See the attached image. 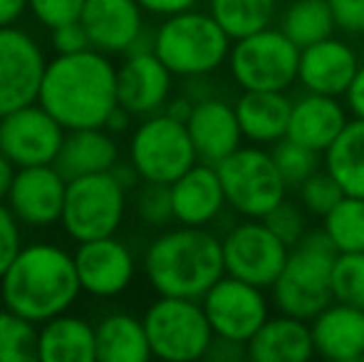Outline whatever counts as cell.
<instances>
[{
    "mask_svg": "<svg viewBox=\"0 0 364 362\" xmlns=\"http://www.w3.org/2000/svg\"><path fill=\"white\" fill-rule=\"evenodd\" d=\"M38 102L65 127H105L117 100V68L109 55L90 48L73 55H55L45 68Z\"/></svg>",
    "mask_w": 364,
    "mask_h": 362,
    "instance_id": "cell-1",
    "label": "cell"
},
{
    "mask_svg": "<svg viewBox=\"0 0 364 362\" xmlns=\"http://www.w3.org/2000/svg\"><path fill=\"white\" fill-rule=\"evenodd\" d=\"M80 293L82 283L75 256L63 246L45 241L20 248L0 278V303L35 325L68 313Z\"/></svg>",
    "mask_w": 364,
    "mask_h": 362,
    "instance_id": "cell-2",
    "label": "cell"
},
{
    "mask_svg": "<svg viewBox=\"0 0 364 362\" xmlns=\"http://www.w3.org/2000/svg\"><path fill=\"white\" fill-rule=\"evenodd\" d=\"M144 275L159 295L201 300L225 275L223 241L206 226L178 223L146 246Z\"/></svg>",
    "mask_w": 364,
    "mask_h": 362,
    "instance_id": "cell-3",
    "label": "cell"
},
{
    "mask_svg": "<svg viewBox=\"0 0 364 362\" xmlns=\"http://www.w3.org/2000/svg\"><path fill=\"white\" fill-rule=\"evenodd\" d=\"M233 40L211 13L186 10L164 18L154 33V53L176 78H206L228 60Z\"/></svg>",
    "mask_w": 364,
    "mask_h": 362,
    "instance_id": "cell-4",
    "label": "cell"
},
{
    "mask_svg": "<svg viewBox=\"0 0 364 362\" xmlns=\"http://www.w3.org/2000/svg\"><path fill=\"white\" fill-rule=\"evenodd\" d=\"M337 248L325 231L307 233L290 248L280 278L273 283V303L280 313L292 318L312 320L332 303V268Z\"/></svg>",
    "mask_w": 364,
    "mask_h": 362,
    "instance_id": "cell-5",
    "label": "cell"
},
{
    "mask_svg": "<svg viewBox=\"0 0 364 362\" xmlns=\"http://www.w3.org/2000/svg\"><path fill=\"white\" fill-rule=\"evenodd\" d=\"M151 355L166 362H193L208 355L216 333L201 300L159 295L144 313Z\"/></svg>",
    "mask_w": 364,
    "mask_h": 362,
    "instance_id": "cell-6",
    "label": "cell"
},
{
    "mask_svg": "<svg viewBox=\"0 0 364 362\" xmlns=\"http://www.w3.org/2000/svg\"><path fill=\"white\" fill-rule=\"evenodd\" d=\"M127 191L114 169L70 179L60 226L77 243L117 236L127 213Z\"/></svg>",
    "mask_w": 364,
    "mask_h": 362,
    "instance_id": "cell-7",
    "label": "cell"
},
{
    "mask_svg": "<svg viewBox=\"0 0 364 362\" xmlns=\"http://www.w3.org/2000/svg\"><path fill=\"white\" fill-rule=\"evenodd\" d=\"M228 206L243 218H265L285 201V183L273 154L263 147H240L216 164Z\"/></svg>",
    "mask_w": 364,
    "mask_h": 362,
    "instance_id": "cell-8",
    "label": "cell"
},
{
    "mask_svg": "<svg viewBox=\"0 0 364 362\" xmlns=\"http://www.w3.org/2000/svg\"><path fill=\"white\" fill-rule=\"evenodd\" d=\"M198 161L186 122L156 112L141 119L129 139V164L141 181L173 183Z\"/></svg>",
    "mask_w": 364,
    "mask_h": 362,
    "instance_id": "cell-9",
    "label": "cell"
},
{
    "mask_svg": "<svg viewBox=\"0 0 364 362\" xmlns=\"http://www.w3.org/2000/svg\"><path fill=\"white\" fill-rule=\"evenodd\" d=\"M300 53L280 28H265L233 40L228 68L240 90L285 92L297 80Z\"/></svg>",
    "mask_w": 364,
    "mask_h": 362,
    "instance_id": "cell-10",
    "label": "cell"
},
{
    "mask_svg": "<svg viewBox=\"0 0 364 362\" xmlns=\"http://www.w3.org/2000/svg\"><path fill=\"white\" fill-rule=\"evenodd\" d=\"M288 256L290 246L265 226L263 218H245L223 238L225 273L258 288H273Z\"/></svg>",
    "mask_w": 364,
    "mask_h": 362,
    "instance_id": "cell-11",
    "label": "cell"
},
{
    "mask_svg": "<svg viewBox=\"0 0 364 362\" xmlns=\"http://www.w3.org/2000/svg\"><path fill=\"white\" fill-rule=\"evenodd\" d=\"M201 305L216 338L233 340L240 345H248V340L258 333L260 325L270 318L265 288L245 283L228 273L203 295Z\"/></svg>",
    "mask_w": 364,
    "mask_h": 362,
    "instance_id": "cell-12",
    "label": "cell"
},
{
    "mask_svg": "<svg viewBox=\"0 0 364 362\" xmlns=\"http://www.w3.org/2000/svg\"><path fill=\"white\" fill-rule=\"evenodd\" d=\"M65 134L68 129L40 102L0 117V151L18 169L55 164Z\"/></svg>",
    "mask_w": 364,
    "mask_h": 362,
    "instance_id": "cell-13",
    "label": "cell"
},
{
    "mask_svg": "<svg viewBox=\"0 0 364 362\" xmlns=\"http://www.w3.org/2000/svg\"><path fill=\"white\" fill-rule=\"evenodd\" d=\"M48 60L25 30L0 28V117L38 102Z\"/></svg>",
    "mask_w": 364,
    "mask_h": 362,
    "instance_id": "cell-14",
    "label": "cell"
},
{
    "mask_svg": "<svg viewBox=\"0 0 364 362\" xmlns=\"http://www.w3.org/2000/svg\"><path fill=\"white\" fill-rule=\"evenodd\" d=\"M65 193L68 179L55 164L23 166L15 171L5 203L23 226L48 228L63 218Z\"/></svg>",
    "mask_w": 364,
    "mask_h": 362,
    "instance_id": "cell-15",
    "label": "cell"
},
{
    "mask_svg": "<svg viewBox=\"0 0 364 362\" xmlns=\"http://www.w3.org/2000/svg\"><path fill=\"white\" fill-rule=\"evenodd\" d=\"M176 75L161 63L154 48L132 50L117 68V100L132 117H149L164 112L171 100Z\"/></svg>",
    "mask_w": 364,
    "mask_h": 362,
    "instance_id": "cell-16",
    "label": "cell"
},
{
    "mask_svg": "<svg viewBox=\"0 0 364 362\" xmlns=\"http://www.w3.org/2000/svg\"><path fill=\"white\" fill-rule=\"evenodd\" d=\"M75 266L82 293L92 298H117L136 275V261L132 248L117 236L82 241L75 251Z\"/></svg>",
    "mask_w": 364,
    "mask_h": 362,
    "instance_id": "cell-17",
    "label": "cell"
},
{
    "mask_svg": "<svg viewBox=\"0 0 364 362\" xmlns=\"http://www.w3.org/2000/svg\"><path fill=\"white\" fill-rule=\"evenodd\" d=\"M80 20L92 48L105 55L132 53L146 33L139 0H87Z\"/></svg>",
    "mask_w": 364,
    "mask_h": 362,
    "instance_id": "cell-18",
    "label": "cell"
},
{
    "mask_svg": "<svg viewBox=\"0 0 364 362\" xmlns=\"http://www.w3.org/2000/svg\"><path fill=\"white\" fill-rule=\"evenodd\" d=\"M186 127L193 147H196L198 161L213 166L220 164L235 149H240V142L245 139L238 115H235V105H228L211 95L193 105Z\"/></svg>",
    "mask_w": 364,
    "mask_h": 362,
    "instance_id": "cell-19",
    "label": "cell"
},
{
    "mask_svg": "<svg viewBox=\"0 0 364 362\" xmlns=\"http://www.w3.org/2000/svg\"><path fill=\"white\" fill-rule=\"evenodd\" d=\"M360 70L355 50L335 38H325L315 45H307L300 53L297 80L307 92L340 97L347 95L352 80Z\"/></svg>",
    "mask_w": 364,
    "mask_h": 362,
    "instance_id": "cell-20",
    "label": "cell"
},
{
    "mask_svg": "<svg viewBox=\"0 0 364 362\" xmlns=\"http://www.w3.org/2000/svg\"><path fill=\"white\" fill-rule=\"evenodd\" d=\"M171 186L173 221L181 226H208L228 206L220 183L218 169L206 161H196L186 174H181Z\"/></svg>",
    "mask_w": 364,
    "mask_h": 362,
    "instance_id": "cell-21",
    "label": "cell"
},
{
    "mask_svg": "<svg viewBox=\"0 0 364 362\" xmlns=\"http://www.w3.org/2000/svg\"><path fill=\"white\" fill-rule=\"evenodd\" d=\"M315 355L332 362L364 360V310L332 300L310 320Z\"/></svg>",
    "mask_w": 364,
    "mask_h": 362,
    "instance_id": "cell-22",
    "label": "cell"
},
{
    "mask_svg": "<svg viewBox=\"0 0 364 362\" xmlns=\"http://www.w3.org/2000/svg\"><path fill=\"white\" fill-rule=\"evenodd\" d=\"M345 107L337 102V97L320 95V92H307L305 97L292 102L288 139L307 149L325 154L332 142L340 137L347 124Z\"/></svg>",
    "mask_w": 364,
    "mask_h": 362,
    "instance_id": "cell-23",
    "label": "cell"
},
{
    "mask_svg": "<svg viewBox=\"0 0 364 362\" xmlns=\"http://www.w3.org/2000/svg\"><path fill=\"white\" fill-rule=\"evenodd\" d=\"M245 353L253 362H305L315 355L312 328L307 320L280 313L260 325L245 345Z\"/></svg>",
    "mask_w": 364,
    "mask_h": 362,
    "instance_id": "cell-24",
    "label": "cell"
},
{
    "mask_svg": "<svg viewBox=\"0 0 364 362\" xmlns=\"http://www.w3.org/2000/svg\"><path fill=\"white\" fill-rule=\"evenodd\" d=\"M117 164H119V147L107 127L70 129L55 161V166L63 171L68 181L112 171Z\"/></svg>",
    "mask_w": 364,
    "mask_h": 362,
    "instance_id": "cell-25",
    "label": "cell"
},
{
    "mask_svg": "<svg viewBox=\"0 0 364 362\" xmlns=\"http://www.w3.org/2000/svg\"><path fill=\"white\" fill-rule=\"evenodd\" d=\"M292 100L285 92L243 90L235 102L243 137L253 144H275L288 137Z\"/></svg>",
    "mask_w": 364,
    "mask_h": 362,
    "instance_id": "cell-26",
    "label": "cell"
},
{
    "mask_svg": "<svg viewBox=\"0 0 364 362\" xmlns=\"http://www.w3.org/2000/svg\"><path fill=\"white\" fill-rule=\"evenodd\" d=\"M40 362H92L97 360L95 325L68 313L45 320L38 330Z\"/></svg>",
    "mask_w": 364,
    "mask_h": 362,
    "instance_id": "cell-27",
    "label": "cell"
},
{
    "mask_svg": "<svg viewBox=\"0 0 364 362\" xmlns=\"http://www.w3.org/2000/svg\"><path fill=\"white\" fill-rule=\"evenodd\" d=\"M100 362H146L151 355L144 320L129 313H109L95 325Z\"/></svg>",
    "mask_w": 364,
    "mask_h": 362,
    "instance_id": "cell-28",
    "label": "cell"
},
{
    "mask_svg": "<svg viewBox=\"0 0 364 362\" xmlns=\"http://www.w3.org/2000/svg\"><path fill=\"white\" fill-rule=\"evenodd\" d=\"M325 169L340 181L350 196H364V119L347 122L330 149L325 151Z\"/></svg>",
    "mask_w": 364,
    "mask_h": 362,
    "instance_id": "cell-29",
    "label": "cell"
},
{
    "mask_svg": "<svg viewBox=\"0 0 364 362\" xmlns=\"http://www.w3.org/2000/svg\"><path fill=\"white\" fill-rule=\"evenodd\" d=\"M335 28L337 23L330 0H292L283 15V25H280V30L300 50L325 38H332Z\"/></svg>",
    "mask_w": 364,
    "mask_h": 362,
    "instance_id": "cell-30",
    "label": "cell"
},
{
    "mask_svg": "<svg viewBox=\"0 0 364 362\" xmlns=\"http://www.w3.org/2000/svg\"><path fill=\"white\" fill-rule=\"evenodd\" d=\"M275 5L278 0H208V13L218 20L230 40H240L270 28Z\"/></svg>",
    "mask_w": 364,
    "mask_h": 362,
    "instance_id": "cell-31",
    "label": "cell"
},
{
    "mask_svg": "<svg viewBox=\"0 0 364 362\" xmlns=\"http://www.w3.org/2000/svg\"><path fill=\"white\" fill-rule=\"evenodd\" d=\"M322 231L340 253L364 251V196L345 193V198L325 216Z\"/></svg>",
    "mask_w": 364,
    "mask_h": 362,
    "instance_id": "cell-32",
    "label": "cell"
},
{
    "mask_svg": "<svg viewBox=\"0 0 364 362\" xmlns=\"http://www.w3.org/2000/svg\"><path fill=\"white\" fill-rule=\"evenodd\" d=\"M38 325L0 305V362H35L38 358Z\"/></svg>",
    "mask_w": 364,
    "mask_h": 362,
    "instance_id": "cell-33",
    "label": "cell"
},
{
    "mask_svg": "<svg viewBox=\"0 0 364 362\" xmlns=\"http://www.w3.org/2000/svg\"><path fill=\"white\" fill-rule=\"evenodd\" d=\"M332 298L364 310V251L337 253L332 268Z\"/></svg>",
    "mask_w": 364,
    "mask_h": 362,
    "instance_id": "cell-34",
    "label": "cell"
},
{
    "mask_svg": "<svg viewBox=\"0 0 364 362\" xmlns=\"http://www.w3.org/2000/svg\"><path fill=\"white\" fill-rule=\"evenodd\" d=\"M270 154H273L275 164H278L280 174H283L288 186H300L307 176H312L317 171V156L320 154L307 149V147L297 144V142L288 139V137L275 142Z\"/></svg>",
    "mask_w": 364,
    "mask_h": 362,
    "instance_id": "cell-35",
    "label": "cell"
},
{
    "mask_svg": "<svg viewBox=\"0 0 364 362\" xmlns=\"http://www.w3.org/2000/svg\"><path fill=\"white\" fill-rule=\"evenodd\" d=\"M297 188H300L302 208L310 211L312 216H322V218H325L327 213L345 198V191H342L340 181H337L327 169L315 171L312 176H307Z\"/></svg>",
    "mask_w": 364,
    "mask_h": 362,
    "instance_id": "cell-36",
    "label": "cell"
},
{
    "mask_svg": "<svg viewBox=\"0 0 364 362\" xmlns=\"http://www.w3.org/2000/svg\"><path fill=\"white\" fill-rule=\"evenodd\" d=\"M136 216L154 228H164L173 221L171 186L168 183L144 181V186L136 193Z\"/></svg>",
    "mask_w": 364,
    "mask_h": 362,
    "instance_id": "cell-37",
    "label": "cell"
},
{
    "mask_svg": "<svg viewBox=\"0 0 364 362\" xmlns=\"http://www.w3.org/2000/svg\"><path fill=\"white\" fill-rule=\"evenodd\" d=\"M263 221H265V226H268L270 231L280 238V241L288 243L290 248L297 246V243L307 236L305 213H302V208L297 206V203L288 201V198H285V201H280L278 206H275L273 211L263 218Z\"/></svg>",
    "mask_w": 364,
    "mask_h": 362,
    "instance_id": "cell-38",
    "label": "cell"
},
{
    "mask_svg": "<svg viewBox=\"0 0 364 362\" xmlns=\"http://www.w3.org/2000/svg\"><path fill=\"white\" fill-rule=\"evenodd\" d=\"M87 0H28V10L43 28L53 30L58 25L82 18Z\"/></svg>",
    "mask_w": 364,
    "mask_h": 362,
    "instance_id": "cell-39",
    "label": "cell"
},
{
    "mask_svg": "<svg viewBox=\"0 0 364 362\" xmlns=\"http://www.w3.org/2000/svg\"><path fill=\"white\" fill-rule=\"evenodd\" d=\"M20 226L23 223L15 218L8 203H0V278L8 271V266L15 261V256L23 248V236H20Z\"/></svg>",
    "mask_w": 364,
    "mask_h": 362,
    "instance_id": "cell-40",
    "label": "cell"
},
{
    "mask_svg": "<svg viewBox=\"0 0 364 362\" xmlns=\"http://www.w3.org/2000/svg\"><path fill=\"white\" fill-rule=\"evenodd\" d=\"M50 43H53V50L58 55H73V53H82V50H90V35H87L82 20H73V23L58 25V28L50 30Z\"/></svg>",
    "mask_w": 364,
    "mask_h": 362,
    "instance_id": "cell-41",
    "label": "cell"
},
{
    "mask_svg": "<svg viewBox=\"0 0 364 362\" xmlns=\"http://www.w3.org/2000/svg\"><path fill=\"white\" fill-rule=\"evenodd\" d=\"M330 8L340 30L352 35L364 33V0H330Z\"/></svg>",
    "mask_w": 364,
    "mask_h": 362,
    "instance_id": "cell-42",
    "label": "cell"
},
{
    "mask_svg": "<svg viewBox=\"0 0 364 362\" xmlns=\"http://www.w3.org/2000/svg\"><path fill=\"white\" fill-rule=\"evenodd\" d=\"M139 5L149 15H159V18H171V15L186 13L198 5V0H139Z\"/></svg>",
    "mask_w": 364,
    "mask_h": 362,
    "instance_id": "cell-43",
    "label": "cell"
},
{
    "mask_svg": "<svg viewBox=\"0 0 364 362\" xmlns=\"http://www.w3.org/2000/svg\"><path fill=\"white\" fill-rule=\"evenodd\" d=\"M345 97H347V105H350L352 115L364 119V65H360V70H357L355 80H352Z\"/></svg>",
    "mask_w": 364,
    "mask_h": 362,
    "instance_id": "cell-44",
    "label": "cell"
},
{
    "mask_svg": "<svg viewBox=\"0 0 364 362\" xmlns=\"http://www.w3.org/2000/svg\"><path fill=\"white\" fill-rule=\"evenodd\" d=\"M28 10V0H0V28L15 25Z\"/></svg>",
    "mask_w": 364,
    "mask_h": 362,
    "instance_id": "cell-45",
    "label": "cell"
},
{
    "mask_svg": "<svg viewBox=\"0 0 364 362\" xmlns=\"http://www.w3.org/2000/svg\"><path fill=\"white\" fill-rule=\"evenodd\" d=\"M193 105H196V102H193L191 97H176V100L166 102L164 112L178 122H188V117H191V112H193Z\"/></svg>",
    "mask_w": 364,
    "mask_h": 362,
    "instance_id": "cell-46",
    "label": "cell"
},
{
    "mask_svg": "<svg viewBox=\"0 0 364 362\" xmlns=\"http://www.w3.org/2000/svg\"><path fill=\"white\" fill-rule=\"evenodd\" d=\"M15 171H18V166L0 151V203L8 198L10 186H13V179H15Z\"/></svg>",
    "mask_w": 364,
    "mask_h": 362,
    "instance_id": "cell-47",
    "label": "cell"
},
{
    "mask_svg": "<svg viewBox=\"0 0 364 362\" xmlns=\"http://www.w3.org/2000/svg\"><path fill=\"white\" fill-rule=\"evenodd\" d=\"M129 119H132V115L124 110V107H117L114 112L109 115V119H107V129L112 132V134H122V132L129 127Z\"/></svg>",
    "mask_w": 364,
    "mask_h": 362,
    "instance_id": "cell-48",
    "label": "cell"
}]
</instances>
